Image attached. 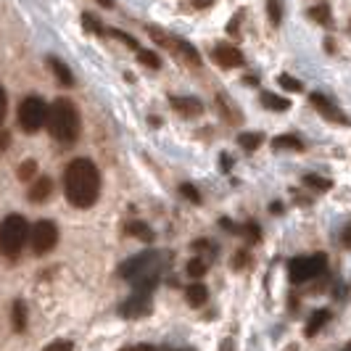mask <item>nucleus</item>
Here are the masks:
<instances>
[{"mask_svg":"<svg viewBox=\"0 0 351 351\" xmlns=\"http://www.w3.org/2000/svg\"><path fill=\"white\" fill-rule=\"evenodd\" d=\"M64 193L71 206L90 209L101 195V177L98 167L90 158H74L64 172Z\"/></svg>","mask_w":351,"mask_h":351,"instance_id":"nucleus-1","label":"nucleus"},{"mask_svg":"<svg viewBox=\"0 0 351 351\" xmlns=\"http://www.w3.org/2000/svg\"><path fill=\"white\" fill-rule=\"evenodd\" d=\"M48 132H51L53 141L64 143V145H69L80 138V130H82V124H80V111H77V106L71 104L69 98H56L51 106H48Z\"/></svg>","mask_w":351,"mask_h":351,"instance_id":"nucleus-2","label":"nucleus"},{"mask_svg":"<svg viewBox=\"0 0 351 351\" xmlns=\"http://www.w3.org/2000/svg\"><path fill=\"white\" fill-rule=\"evenodd\" d=\"M161 264V256H158L156 251H145L141 256H132V259H127L122 264V269H119V275H122L124 280H130L135 285V291H154L158 282V267Z\"/></svg>","mask_w":351,"mask_h":351,"instance_id":"nucleus-3","label":"nucleus"},{"mask_svg":"<svg viewBox=\"0 0 351 351\" xmlns=\"http://www.w3.org/2000/svg\"><path fill=\"white\" fill-rule=\"evenodd\" d=\"M27 238H29V225L21 214H8L0 222V254L5 259H19Z\"/></svg>","mask_w":351,"mask_h":351,"instance_id":"nucleus-4","label":"nucleus"},{"mask_svg":"<svg viewBox=\"0 0 351 351\" xmlns=\"http://www.w3.org/2000/svg\"><path fill=\"white\" fill-rule=\"evenodd\" d=\"M48 119V106L40 95H27L21 104H19V127L29 135H35L37 130L45 124Z\"/></svg>","mask_w":351,"mask_h":351,"instance_id":"nucleus-5","label":"nucleus"},{"mask_svg":"<svg viewBox=\"0 0 351 351\" xmlns=\"http://www.w3.org/2000/svg\"><path fill=\"white\" fill-rule=\"evenodd\" d=\"M328 267V259L325 254H315V256H296L288 264V278L293 285H301V282L315 280L317 275H322Z\"/></svg>","mask_w":351,"mask_h":351,"instance_id":"nucleus-6","label":"nucleus"},{"mask_svg":"<svg viewBox=\"0 0 351 351\" xmlns=\"http://www.w3.org/2000/svg\"><path fill=\"white\" fill-rule=\"evenodd\" d=\"M148 35L154 37V43L158 45H164L167 51H172L180 58V61H185L188 66H201V58H198V51H195L191 43H185V40H177V37H169L167 32H161L156 27H148Z\"/></svg>","mask_w":351,"mask_h":351,"instance_id":"nucleus-7","label":"nucleus"},{"mask_svg":"<svg viewBox=\"0 0 351 351\" xmlns=\"http://www.w3.org/2000/svg\"><path fill=\"white\" fill-rule=\"evenodd\" d=\"M56 243H58V228H56V222L40 219V222H35L29 228V246H32V251H35L37 256L51 254L53 248H56Z\"/></svg>","mask_w":351,"mask_h":351,"instance_id":"nucleus-8","label":"nucleus"},{"mask_svg":"<svg viewBox=\"0 0 351 351\" xmlns=\"http://www.w3.org/2000/svg\"><path fill=\"white\" fill-rule=\"evenodd\" d=\"M211 58H214V64L222 66V69L243 66V53L238 51V48H232V45H225V43H219V45L211 51Z\"/></svg>","mask_w":351,"mask_h":351,"instance_id":"nucleus-9","label":"nucleus"},{"mask_svg":"<svg viewBox=\"0 0 351 351\" xmlns=\"http://www.w3.org/2000/svg\"><path fill=\"white\" fill-rule=\"evenodd\" d=\"M122 317H145L151 315V293L148 291H135V296L132 299H127L122 304Z\"/></svg>","mask_w":351,"mask_h":351,"instance_id":"nucleus-10","label":"nucleus"},{"mask_svg":"<svg viewBox=\"0 0 351 351\" xmlns=\"http://www.w3.org/2000/svg\"><path fill=\"white\" fill-rule=\"evenodd\" d=\"M309 101H312V106H315L317 111H319V114H322V117H325L328 122L349 124V119H346V117H343V114L338 111V106L330 104V101H328L325 95H319V93H312V95H309Z\"/></svg>","mask_w":351,"mask_h":351,"instance_id":"nucleus-11","label":"nucleus"},{"mask_svg":"<svg viewBox=\"0 0 351 351\" xmlns=\"http://www.w3.org/2000/svg\"><path fill=\"white\" fill-rule=\"evenodd\" d=\"M51 193H53L51 177H37L27 195H29V201H32V204H43V201H48V198H51Z\"/></svg>","mask_w":351,"mask_h":351,"instance_id":"nucleus-12","label":"nucleus"},{"mask_svg":"<svg viewBox=\"0 0 351 351\" xmlns=\"http://www.w3.org/2000/svg\"><path fill=\"white\" fill-rule=\"evenodd\" d=\"M172 108L182 117H198L204 114V104L198 98H172Z\"/></svg>","mask_w":351,"mask_h":351,"instance_id":"nucleus-13","label":"nucleus"},{"mask_svg":"<svg viewBox=\"0 0 351 351\" xmlns=\"http://www.w3.org/2000/svg\"><path fill=\"white\" fill-rule=\"evenodd\" d=\"M48 66H51V71L56 74V80H58L64 88H71V85H74V74H71V69L64 61H58L56 56H48Z\"/></svg>","mask_w":351,"mask_h":351,"instance_id":"nucleus-14","label":"nucleus"},{"mask_svg":"<svg viewBox=\"0 0 351 351\" xmlns=\"http://www.w3.org/2000/svg\"><path fill=\"white\" fill-rule=\"evenodd\" d=\"M330 319V309H317V312H312V317H309V322H306V338H312V335H317L322 328H325V322Z\"/></svg>","mask_w":351,"mask_h":351,"instance_id":"nucleus-15","label":"nucleus"},{"mask_svg":"<svg viewBox=\"0 0 351 351\" xmlns=\"http://www.w3.org/2000/svg\"><path fill=\"white\" fill-rule=\"evenodd\" d=\"M185 299L191 306H204L206 299H209V293H206V285H201V282H193V285H188L185 288Z\"/></svg>","mask_w":351,"mask_h":351,"instance_id":"nucleus-16","label":"nucleus"},{"mask_svg":"<svg viewBox=\"0 0 351 351\" xmlns=\"http://www.w3.org/2000/svg\"><path fill=\"white\" fill-rule=\"evenodd\" d=\"M262 106L264 108H269V111H288V108H291V101H288V98H280V95H275V93H264Z\"/></svg>","mask_w":351,"mask_h":351,"instance_id":"nucleus-17","label":"nucleus"},{"mask_svg":"<svg viewBox=\"0 0 351 351\" xmlns=\"http://www.w3.org/2000/svg\"><path fill=\"white\" fill-rule=\"evenodd\" d=\"M11 319H14V330H16V333H24V330H27V306H24V301H16V304H14Z\"/></svg>","mask_w":351,"mask_h":351,"instance_id":"nucleus-18","label":"nucleus"},{"mask_svg":"<svg viewBox=\"0 0 351 351\" xmlns=\"http://www.w3.org/2000/svg\"><path fill=\"white\" fill-rule=\"evenodd\" d=\"M16 175H19V180H21V182H32V180H35V175H37V161H35V158H27V161L19 167Z\"/></svg>","mask_w":351,"mask_h":351,"instance_id":"nucleus-19","label":"nucleus"},{"mask_svg":"<svg viewBox=\"0 0 351 351\" xmlns=\"http://www.w3.org/2000/svg\"><path fill=\"white\" fill-rule=\"evenodd\" d=\"M238 141H241V145H243L246 151H256V148L262 145L264 135H262V132H243Z\"/></svg>","mask_w":351,"mask_h":351,"instance_id":"nucleus-20","label":"nucleus"},{"mask_svg":"<svg viewBox=\"0 0 351 351\" xmlns=\"http://www.w3.org/2000/svg\"><path fill=\"white\" fill-rule=\"evenodd\" d=\"M127 232H130V235H135V238H143L145 243H151V241H154V232L145 228L143 222H130V225H127Z\"/></svg>","mask_w":351,"mask_h":351,"instance_id":"nucleus-21","label":"nucleus"},{"mask_svg":"<svg viewBox=\"0 0 351 351\" xmlns=\"http://www.w3.org/2000/svg\"><path fill=\"white\" fill-rule=\"evenodd\" d=\"M309 19L317 24H330V8L328 5H315V8H309Z\"/></svg>","mask_w":351,"mask_h":351,"instance_id":"nucleus-22","label":"nucleus"},{"mask_svg":"<svg viewBox=\"0 0 351 351\" xmlns=\"http://www.w3.org/2000/svg\"><path fill=\"white\" fill-rule=\"evenodd\" d=\"M275 148H293V151H304V143L299 138H293V135H280V138H275Z\"/></svg>","mask_w":351,"mask_h":351,"instance_id":"nucleus-23","label":"nucleus"},{"mask_svg":"<svg viewBox=\"0 0 351 351\" xmlns=\"http://www.w3.org/2000/svg\"><path fill=\"white\" fill-rule=\"evenodd\" d=\"M267 14H269V21L278 27L282 21V5L280 0H267Z\"/></svg>","mask_w":351,"mask_h":351,"instance_id":"nucleus-24","label":"nucleus"},{"mask_svg":"<svg viewBox=\"0 0 351 351\" xmlns=\"http://www.w3.org/2000/svg\"><path fill=\"white\" fill-rule=\"evenodd\" d=\"M82 27L88 32H93V35H104V24L93 16V14H82Z\"/></svg>","mask_w":351,"mask_h":351,"instance_id":"nucleus-25","label":"nucleus"},{"mask_svg":"<svg viewBox=\"0 0 351 351\" xmlns=\"http://www.w3.org/2000/svg\"><path fill=\"white\" fill-rule=\"evenodd\" d=\"M138 61H141V64H145L148 69H158V66H161V58H158L156 53H151V51H138Z\"/></svg>","mask_w":351,"mask_h":351,"instance_id":"nucleus-26","label":"nucleus"},{"mask_svg":"<svg viewBox=\"0 0 351 351\" xmlns=\"http://www.w3.org/2000/svg\"><path fill=\"white\" fill-rule=\"evenodd\" d=\"M278 82H280V88L288 90V93H301V90H304V85H301L299 80H293V77H288V74H280Z\"/></svg>","mask_w":351,"mask_h":351,"instance_id":"nucleus-27","label":"nucleus"},{"mask_svg":"<svg viewBox=\"0 0 351 351\" xmlns=\"http://www.w3.org/2000/svg\"><path fill=\"white\" fill-rule=\"evenodd\" d=\"M188 275L204 278V275H206V262H204V259H191V262H188Z\"/></svg>","mask_w":351,"mask_h":351,"instance_id":"nucleus-28","label":"nucleus"},{"mask_svg":"<svg viewBox=\"0 0 351 351\" xmlns=\"http://www.w3.org/2000/svg\"><path fill=\"white\" fill-rule=\"evenodd\" d=\"M180 193L185 195V198H188L191 204H201V193L195 191L191 182H182V185H180Z\"/></svg>","mask_w":351,"mask_h":351,"instance_id":"nucleus-29","label":"nucleus"},{"mask_svg":"<svg viewBox=\"0 0 351 351\" xmlns=\"http://www.w3.org/2000/svg\"><path fill=\"white\" fill-rule=\"evenodd\" d=\"M304 182H306V185H315V188H319V191H328V188L333 185L330 180H325V177H317V175H306V177H304Z\"/></svg>","mask_w":351,"mask_h":351,"instance_id":"nucleus-30","label":"nucleus"},{"mask_svg":"<svg viewBox=\"0 0 351 351\" xmlns=\"http://www.w3.org/2000/svg\"><path fill=\"white\" fill-rule=\"evenodd\" d=\"M111 35L117 37V40H122L127 48H132V51H141V45H138V40L135 37H130L127 32H119V29H111Z\"/></svg>","mask_w":351,"mask_h":351,"instance_id":"nucleus-31","label":"nucleus"},{"mask_svg":"<svg viewBox=\"0 0 351 351\" xmlns=\"http://www.w3.org/2000/svg\"><path fill=\"white\" fill-rule=\"evenodd\" d=\"M43 351H74V343L71 341H53Z\"/></svg>","mask_w":351,"mask_h":351,"instance_id":"nucleus-32","label":"nucleus"},{"mask_svg":"<svg viewBox=\"0 0 351 351\" xmlns=\"http://www.w3.org/2000/svg\"><path fill=\"white\" fill-rule=\"evenodd\" d=\"M248 262H251V256H248V251L243 248V251H238V254H235V259H232V267H235V269H243Z\"/></svg>","mask_w":351,"mask_h":351,"instance_id":"nucleus-33","label":"nucleus"},{"mask_svg":"<svg viewBox=\"0 0 351 351\" xmlns=\"http://www.w3.org/2000/svg\"><path fill=\"white\" fill-rule=\"evenodd\" d=\"M5 111H8V98H5V90L0 88V124L5 119Z\"/></svg>","mask_w":351,"mask_h":351,"instance_id":"nucleus-34","label":"nucleus"},{"mask_svg":"<svg viewBox=\"0 0 351 351\" xmlns=\"http://www.w3.org/2000/svg\"><path fill=\"white\" fill-rule=\"evenodd\" d=\"M238 24H241V14H238V16L232 19V21H230V27H228V32L232 37H238Z\"/></svg>","mask_w":351,"mask_h":351,"instance_id":"nucleus-35","label":"nucleus"},{"mask_svg":"<svg viewBox=\"0 0 351 351\" xmlns=\"http://www.w3.org/2000/svg\"><path fill=\"white\" fill-rule=\"evenodd\" d=\"M8 143H11V135L0 130V151H5V148H8Z\"/></svg>","mask_w":351,"mask_h":351,"instance_id":"nucleus-36","label":"nucleus"},{"mask_svg":"<svg viewBox=\"0 0 351 351\" xmlns=\"http://www.w3.org/2000/svg\"><path fill=\"white\" fill-rule=\"evenodd\" d=\"M122 351H156L154 346H148V343H141V346H127V349Z\"/></svg>","mask_w":351,"mask_h":351,"instance_id":"nucleus-37","label":"nucleus"},{"mask_svg":"<svg viewBox=\"0 0 351 351\" xmlns=\"http://www.w3.org/2000/svg\"><path fill=\"white\" fill-rule=\"evenodd\" d=\"M193 3V8H209L214 0H191Z\"/></svg>","mask_w":351,"mask_h":351,"instance_id":"nucleus-38","label":"nucleus"},{"mask_svg":"<svg viewBox=\"0 0 351 351\" xmlns=\"http://www.w3.org/2000/svg\"><path fill=\"white\" fill-rule=\"evenodd\" d=\"M219 161H222V169H230V156H225V154H222V158H219Z\"/></svg>","mask_w":351,"mask_h":351,"instance_id":"nucleus-39","label":"nucleus"},{"mask_svg":"<svg viewBox=\"0 0 351 351\" xmlns=\"http://www.w3.org/2000/svg\"><path fill=\"white\" fill-rule=\"evenodd\" d=\"M98 3H101L104 8H114V0H98Z\"/></svg>","mask_w":351,"mask_h":351,"instance_id":"nucleus-40","label":"nucleus"},{"mask_svg":"<svg viewBox=\"0 0 351 351\" xmlns=\"http://www.w3.org/2000/svg\"><path fill=\"white\" fill-rule=\"evenodd\" d=\"M343 243H351V228L343 232Z\"/></svg>","mask_w":351,"mask_h":351,"instance_id":"nucleus-41","label":"nucleus"},{"mask_svg":"<svg viewBox=\"0 0 351 351\" xmlns=\"http://www.w3.org/2000/svg\"><path fill=\"white\" fill-rule=\"evenodd\" d=\"M156 351H191V349H156Z\"/></svg>","mask_w":351,"mask_h":351,"instance_id":"nucleus-42","label":"nucleus"},{"mask_svg":"<svg viewBox=\"0 0 351 351\" xmlns=\"http://www.w3.org/2000/svg\"><path fill=\"white\" fill-rule=\"evenodd\" d=\"M343 351H351V343H349V346H346V349H343Z\"/></svg>","mask_w":351,"mask_h":351,"instance_id":"nucleus-43","label":"nucleus"}]
</instances>
